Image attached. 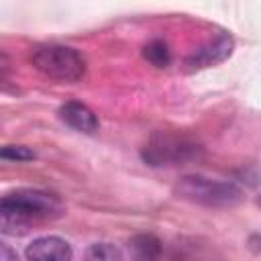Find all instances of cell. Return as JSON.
Here are the masks:
<instances>
[{
  "instance_id": "3957f363",
  "label": "cell",
  "mask_w": 261,
  "mask_h": 261,
  "mask_svg": "<svg viewBox=\"0 0 261 261\" xmlns=\"http://www.w3.org/2000/svg\"><path fill=\"white\" fill-rule=\"evenodd\" d=\"M175 194L184 200L202 204V206H214V208H226L234 206L243 200V192L230 184V181H218L202 175H186L177 181Z\"/></svg>"
},
{
  "instance_id": "8fae6325",
  "label": "cell",
  "mask_w": 261,
  "mask_h": 261,
  "mask_svg": "<svg viewBox=\"0 0 261 261\" xmlns=\"http://www.w3.org/2000/svg\"><path fill=\"white\" fill-rule=\"evenodd\" d=\"M2 159H8V161H29V159H35V153L22 145H6L2 151H0Z\"/></svg>"
},
{
  "instance_id": "8992f818",
  "label": "cell",
  "mask_w": 261,
  "mask_h": 261,
  "mask_svg": "<svg viewBox=\"0 0 261 261\" xmlns=\"http://www.w3.org/2000/svg\"><path fill=\"white\" fill-rule=\"evenodd\" d=\"M71 257L69 243L59 237H41L27 247L29 261H71Z\"/></svg>"
},
{
  "instance_id": "9c48e42d",
  "label": "cell",
  "mask_w": 261,
  "mask_h": 261,
  "mask_svg": "<svg viewBox=\"0 0 261 261\" xmlns=\"http://www.w3.org/2000/svg\"><path fill=\"white\" fill-rule=\"evenodd\" d=\"M84 261H124L122 253L110 243H94L88 247Z\"/></svg>"
},
{
  "instance_id": "7c38bea8",
  "label": "cell",
  "mask_w": 261,
  "mask_h": 261,
  "mask_svg": "<svg viewBox=\"0 0 261 261\" xmlns=\"http://www.w3.org/2000/svg\"><path fill=\"white\" fill-rule=\"evenodd\" d=\"M0 261H20V259L8 245H2L0 247Z\"/></svg>"
},
{
  "instance_id": "ba28073f",
  "label": "cell",
  "mask_w": 261,
  "mask_h": 261,
  "mask_svg": "<svg viewBox=\"0 0 261 261\" xmlns=\"http://www.w3.org/2000/svg\"><path fill=\"white\" fill-rule=\"evenodd\" d=\"M135 261H161V243L153 234H137L130 241Z\"/></svg>"
},
{
  "instance_id": "7a4b0ae2",
  "label": "cell",
  "mask_w": 261,
  "mask_h": 261,
  "mask_svg": "<svg viewBox=\"0 0 261 261\" xmlns=\"http://www.w3.org/2000/svg\"><path fill=\"white\" fill-rule=\"evenodd\" d=\"M31 63L43 75L59 82H77L86 73L84 57L65 45H37L31 51Z\"/></svg>"
},
{
  "instance_id": "52a82bcc",
  "label": "cell",
  "mask_w": 261,
  "mask_h": 261,
  "mask_svg": "<svg viewBox=\"0 0 261 261\" xmlns=\"http://www.w3.org/2000/svg\"><path fill=\"white\" fill-rule=\"evenodd\" d=\"M59 118L71 126L73 130L77 133H86V135H92L98 130V116L82 102H65L61 108H59Z\"/></svg>"
},
{
  "instance_id": "5b68a950",
  "label": "cell",
  "mask_w": 261,
  "mask_h": 261,
  "mask_svg": "<svg viewBox=\"0 0 261 261\" xmlns=\"http://www.w3.org/2000/svg\"><path fill=\"white\" fill-rule=\"evenodd\" d=\"M232 53V39L228 35H216L214 39H210L208 43H204L200 49H196L188 59H186V67L188 69H202V67H210L216 65L220 61H224L228 55Z\"/></svg>"
},
{
  "instance_id": "30bf717a",
  "label": "cell",
  "mask_w": 261,
  "mask_h": 261,
  "mask_svg": "<svg viewBox=\"0 0 261 261\" xmlns=\"http://www.w3.org/2000/svg\"><path fill=\"white\" fill-rule=\"evenodd\" d=\"M143 57L155 65V67H167L169 65V49L163 41H151L143 49Z\"/></svg>"
},
{
  "instance_id": "277c9868",
  "label": "cell",
  "mask_w": 261,
  "mask_h": 261,
  "mask_svg": "<svg viewBox=\"0 0 261 261\" xmlns=\"http://www.w3.org/2000/svg\"><path fill=\"white\" fill-rule=\"evenodd\" d=\"M200 153V147L179 135H167L157 133L151 137V141L143 149V157L151 165H177L196 159Z\"/></svg>"
},
{
  "instance_id": "6da1fadb",
  "label": "cell",
  "mask_w": 261,
  "mask_h": 261,
  "mask_svg": "<svg viewBox=\"0 0 261 261\" xmlns=\"http://www.w3.org/2000/svg\"><path fill=\"white\" fill-rule=\"evenodd\" d=\"M63 212V204L57 196L41 190H14L8 192L0 202L2 230L14 232L12 228H27L31 222L55 218Z\"/></svg>"
}]
</instances>
